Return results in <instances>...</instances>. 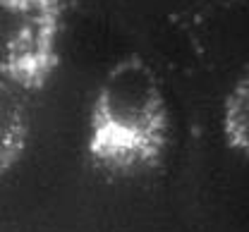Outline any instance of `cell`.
<instances>
[{
  "mask_svg": "<svg viewBox=\"0 0 249 232\" xmlns=\"http://www.w3.org/2000/svg\"><path fill=\"white\" fill-rule=\"evenodd\" d=\"M170 113L154 67L124 55L106 72L89 108L87 156L103 172L132 175L160 163Z\"/></svg>",
  "mask_w": 249,
  "mask_h": 232,
  "instance_id": "6da1fadb",
  "label": "cell"
},
{
  "mask_svg": "<svg viewBox=\"0 0 249 232\" xmlns=\"http://www.w3.org/2000/svg\"><path fill=\"white\" fill-rule=\"evenodd\" d=\"M62 17L38 0H0V79L43 89L60 63Z\"/></svg>",
  "mask_w": 249,
  "mask_h": 232,
  "instance_id": "7a4b0ae2",
  "label": "cell"
},
{
  "mask_svg": "<svg viewBox=\"0 0 249 232\" xmlns=\"http://www.w3.org/2000/svg\"><path fill=\"white\" fill-rule=\"evenodd\" d=\"M29 144V120L17 86L0 79V177L15 170Z\"/></svg>",
  "mask_w": 249,
  "mask_h": 232,
  "instance_id": "3957f363",
  "label": "cell"
},
{
  "mask_svg": "<svg viewBox=\"0 0 249 232\" xmlns=\"http://www.w3.org/2000/svg\"><path fill=\"white\" fill-rule=\"evenodd\" d=\"M220 134L232 153L249 158V72L232 84L223 99Z\"/></svg>",
  "mask_w": 249,
  "mask_h": 232,
  "instance_id": "277c9868",
  "label": "cell"
},
{
  "mask_svg": "<svg viewBox=\"0 0 249 232\" xmlns=\"http://www.w3.org/2000/svg\"><path fill=\"white\" fill-rule=\"evenodd\" d=\"M38 2H43V5H48L51 10H55L58 15H65V12H70L74 5H77V0H38Z\"/></svg>",
  "mask_w": 249,
  "mask_h": 232,
  "instance_id": "5b68a950",
  "label": "cell"
}]
</instances>
